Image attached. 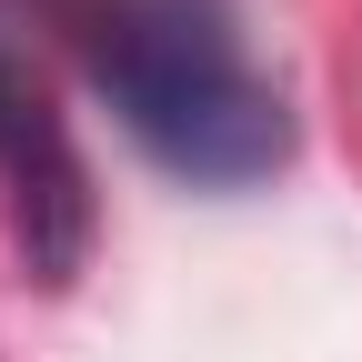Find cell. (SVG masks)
Here are the masks:
<instances>
[{
	"mask_svg": "<svg viewBox=\"0 0 362 362\" xmlns=\"http://www.w3.org/2000/svg\"><path fill=\"white\" fill-rule=\"evenodd\" d=\"M51 0H0V232L40 282L90 262V161L51 81Z\"/></svg>",
	"mask_w": 362,
	"mask_h": 362,
	"instance_id": "2",
	"label": "cell"
},
{
	"mask_svg": "<svg viewBox=\"0 0 362 362\" xmlns=\"http://www.w3.org/2000/svg\"><path fill=\"white\" fill-rule=\"evenodd\" d=\"M81 71L111 121L192 192H252L292 161V90L262 71L232 0H90Z\"/></svg>",
	"mask_w": 362,
	"mask_h": 362,
	"instance_id": "1",
	"label": "cell"
}]
</instances>
